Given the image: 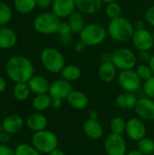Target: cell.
Instances as JSON below:
<instances>
[{"instance_id": "47", "label": "cell", "mask_w": 154, "mask_h": 155, "mask_svg": "<svg viewBox=\"0 0 154 155\" xmlns=\"http://www.w3.org/2000/svg\"><path fill=\"white\" fill-rule=\"evenodd\" d=\"M98 118H99V114L96 110H91L89 112V119L98 120Z\"/></svg>"}, {"instance_id": "46", "label": "cell", "mask_w": 154, "mask_h": 155, "mask_svg": "<svg viewBox=\"0 0 154 155\" xmlns=\"http://www.w3.org/2000/svg\"><path fill=\"white\" fill-rule=\"evenodd\" d=\"M101 61H102V63L112 62V54H110V53H103L101 55Z\"/></svg>"}, {"instance_id": "34", "label": "cell", "mask_w": 154, "mask_h": 155, "mask_svg": "<svg viewBox=\"0 0 154 155\" xmlns=\"http://www.w3.org/2000/svg\"><path fill=\"white\" fill-rule=\"evenodd\" d=\"M12 17V11L10 7L4 2H0V25L7 24Z\"/></svg>"}, {"instance_id": "11", "label": "cell", "mask_w": 154, "mask_h": 155, "mask_svg": "<svg viewBox=\"0 0 154 155\" xmlns=\"http://www.w3.org/2000/svg\"><path fill=\"white\" fill-rule=\"evenodd\" d=\"M125 133L131 140L138 142L145 137L147 129L145 124L141 118L132 117L127 121Z\"/></svg>"}, {"instance_id": "25", "label": "cell", "mask_w": 154, "mask_h": 155, "mask_svg": "<svg viewBox=\"0 0 154 155\" xmlns=\"http://www.w3.org/2000/svg\"><path fill=\"white\" fill-rule=\"evenodd\" d=\"M61 77L70 83L77 81L82 75V70L75 64L65 65L60 73Z\"/></svg>"}, {"instance_id": "9", "label": "cell", "mask_w": 154, "mask_h": 155, "mask_svg": "<svg viewBox=\"0 0 154 155\" xmlns=\"http://www.w3.org/2000/svg\"><path fill=\"white\" fill-rule=\"evenodd\" d=\"M105 153L108 155H125L127 153V144L125 139L121 134L111 133L103 142Z\"/></svg>"}, {"instance_id": "48", "label": "cell", "mask_w": 154, "mask_h": 155, "mask_svg": "<svg viewBox=\"0 0 154 155\" xmlns=\"http://www.w3.org/2000/svg\"><path fill=\"white\" fill-rule=\"evenodd\" d=\"M6 88V83L4 80V78H2L0 76V93H3Z\"/></svg>"}, {"instance_id": "15", "label": "cell", "mask_w": 154, "mask_h": 155, "mask_svg": "<svg viewBox=\"0 0 154 155\" xmlns=\"http://www.w3.org/2000/svg\"><path fill=\"white\" fill-rule=\"evenodd\" d=\"M2 129L10 134H15L19 133L25 124L24 119L18 114H9L2 121Z\"/></svg>"}, {"instance_id": "3", "label": "cell", "mask_w": 154, "mask_h": 155, "mask_svg": "<svg viewBox=\"0 0 154 155\" xmlns=\"http://www.w3.org/2000/svg\"><path fill=\"white\" fill-rule=\"evenodd\" d=\"M32 145L41 153L49 154L58 148L59 140L57 135L49 130L36 132L32 136Z\"/></svg>"}, {"instance_id": "40", "label": "cell", "mask_w": 154, "mask_h": 155, "mask_svg": "<svg viewBox=\"0 0 154 155\" xmlns=\"http://www.w3.org/2000/svg\"><path fill=\"white\" fill-rule=\"evenodd\" d=\"M11 140V134L2 131V133L0 134V143L1 144H7L9 143Z\"/></svg>"}, {"instance_id": "23", "label": "cell", "mask_w": 154, "mask_h": 155, "mask_svg": "<svg viewBox=\"0 0 154 155\" xmlns=\"http://www.w3.org/2000/svg\"><path fill=\"white\" fill-rule=\"evenodd\" d=\"M16 34L8 27H0V48L7 49L15 45Z\"/></svg>"}, {"instance_id": "13", "label": "cell", "mask_w": 154, "mask_h": 155, "mask_svg": "<svg viewBox=\"0 0 154 155\" xmlns=\"http://www.w3.org/2000/svg\"><path fill=\"white\" fill-rule=\"evenodd\" d=\"M72 83L64 80V79H58L54 81L50 84V88L48 94L52 98H58L61 100H64L67 98L68 94L73 91Z\"/></svg>"}, {"instance_id": "1", "label": "cell", "mask_w": 154, "mask_h": 155, "mask_svg": "<svg viewBox=\"0 0 154 155\" xmlns=\"http://www.w3.org/2000/svg\"><path fill=\"white\" fill-rule=\"evenodd\" d=\"M7 76L16 83H27L34 76V66L31 61L22 55L13 56L6 64Z\"/></svg>"}, {"instance_id": "28", "label": "cell", "mask_w": 154, "mask_h": 155, "mask_svg": "<svg viewBox=\"0 0 154 155\" xmlns=\"http://www.w3.org/2000/svg\"><path fill=\"white\" fill-rule=\"evenodd\" d=\"M15 9L21 14H28L32 12L37 5L36 0H15Z\"/></svg>"}, {"instance_id": "20", "label": "cell", "mask_w": 154, "mask_h": 155, "mask_svg": "<svg viewBox=\"0 0 154 155\" xmlns=\"http://www.w3.org/2000/svg\"><path fill=\"white\" fill-rule=\"evenodd\" d=\"M103 0H75L76 9L84 15H93L103 6Z\"/></svg>"}, {"instance_id": "8", "label": "cell", "mask_w": 154, "mask_h": 155, "mask_svg": "<svg viewBox=\"0 0 154 155\" xmlns=\"http://www.w3.org/2000/svg\"><path fill=\"white\" fill-rule=\"evenodd\" d=\"M117 79L120 86L125 92L135 93L139 91L142 86V80L133 69L121 71Z\"/></svg>"}, {"instance_id": "7", "label": "cell", "mask_w": 154, "mask_h": 155, "mask_svg": "<svg viewBox=\"0 0 154 155\" xmlns=\"http://www.w3.org/2000/svg\"><path fill=\"white\" fill-rule=\"evenodd\" d=\"M61 20L53 12H44L38 15L34 21V29L43 35H52L57 33Z\"/></svg>"}, {"instance_id": "24", "label": "cell", "mask_w": 154, "mask_h": 155, "mask_svg": "<svg viewBox=\"0 0 154 155\" xmlns=\"http://www.w3.org/2000/svg\"><path fill=\"white\" fill-rule=\"evenodd\" d=\"M68 18V23L70 25L72 33L74 34H80L86 25L84 14H82L79 11L73 13Z\"/></svg>"}, {"instance_id": "22", "label": "cell", "mask_w": 154, "mask_h": 155, "mask_svg": "<svg viewBox=\"0 0 154 155\" xmlns=\"http://www.w3.org/2000/svg\"><path fill=\"white\" fill-rule=\"evenodd\" d=\"M117 68L112 62L108 63H102L99 70L98 74L100 79L104 83H111L113 82L117 76Z\"/></svg>"}, {"instance_id": "2", "label": "cell", "mask_w": 154, "mask_h": 155, "mask_svg": "<svg viewBox=\"0 0 154 155\" xmlns=\"http://www.w3.org/2000/svg\"><path fill=\"white\" fill-rule=\"evenodd\" d=\"M135 28L133 24L129 19L123 16L112 19L107 27V32L110 37L120 43L131 40Z\"/></svg>"}, {"instance_id": "55", "label": "cell", "mask_w": 154, "mask_h": 155, "mask_svg": "<svg viewBox=\"0 0 154 155\" xmlns=\"http://www.w3.org/2000/svg\"><path fill=\"white\" fill-rule=\"evenodd\" d=\"M152 155H154V153H152Z\"/></svg>"}, {"instance_id": "29", "label": "cell", "mask_w": 154, "mask_h": 155, "mask_svg": "<svg viewBox=\"0 0 154 155\" xmlns=\"http://www.w3.org/2000/svg\"><path fill=\"white\" fill-rule=\"evenodd\" d=\"M126 124L127 121H125L123 117L117 116L113 118V120L110 123L111 133L123 135L126 131Z\"/></svg>"}, {"instance_id": "49", "label": "cell", "mask_w": 154, "mask_h": 155, "mask_svg": "<svg viewBox=\"0 0 154 155\" xmlns=\"http://www.w3.org/2000/svg\"><path fill=\"white\" fill-rule=\"evenodd\" d=\"M48 155H66L62 150H60V149H55V150H54L53 152H51Z\"/></svg>"}, {"instance_id": "41", "label": "cell", "mask_w": 154, "mask_h": 155, "mask_svg": "<svg viewBox=\"0 0 154 155\" xmlns=\"http://www.w3.org/2000/svg\"><path fill=\"white\" fill-rule=\"evenodd\" d=\"M86 47H87V45H86L85 43L83 42L81 39H80L79 41H77V42L75 43V45H74V49H75L76 53H83V52L85 50Z\"/></svg>"}, {"instance_id": "56", "label": "cell", "mask_w": 154, "mask_h": 155, "mask_svg": "<svg viewBox=\"0 0 154 155\" xmlns=\"http://www.w3.org/2000/svg\"><path fill=\"white\" fill-rule=\"evenodd\" d=\"M139 1H141V0H139Z\"/></svg>"}, {"instance_id": "5", "label": "cell", "mask_w": 154, "mask_h": 155, "mask_svg": "<svg viewBox=\"0 0 154 155\" xmlns=\"http://www.w3.org/2000/svg\"><path fill=\"white\" fill-rule=\"evenodd\" d=\"M41 62L44 67L50 73L59 74L65 64L64 54L54 47H47L41 53Z\"/></svg>"}, {"instance_id": "10", "label": "cell", "mask_w": 154, "mask_h": 155, "mask_svg": "<svg viewBox=\"0 0 154 155\" xmlns=\"http://www.w3.org/2000/svg\"><path fill=\"white\" fill-rule=\"evenodd\" d=\"M131 40L134 48L138 51H150L154 45L152 33L145 28L135 30Z\"/></svg>"}, {"instance_id": "26", "label": "cell", "mask_w": 154, "mask_h": 155, "mask_svg": "<svg viewBox=\"0 0 154 155\" xmlns=\"http://www.w3.org/2000/svg\"><path fill=\"white\" fill-rule=\"evenodd\" d=\"M51 104H52V97L48 93L35 95V97L33 99L32 102L34 109L37 112H44L47 110L48 108L51 107Z\"/></svg>"}, {"instance_id": "19", "label": "cell", "mask_w": 154, "mask_h": 155, "mask_svg": "<svg viewBox=\"0 0 154 155\" xmlns=\"http://www.w3.org/2000/svg\"><path fill=\"white\" fill-rule=\"evenodd\" d=\"M28 86L30 88L31 93L37 94H47L50 88V83L48 80L41 75H34L28 82Z\"/></svg>"}, {"instance_id": "50", "label": "cell", "mask_w": 154, "mask_h": 155, "mask_svg": "<svg viewBox=\"0 0 154 155\" xmlns=\"http://www.w3.org/2000/svg\"><path fill=\"white\" fill-rule=\"evenodd\" d=\"M148 64H149V66H150V68H151V70H152V74L154 75V54L152 55V58H151V60L149 61Z\"/></svg>"}, {"instance_id": "45", "label": "cell", "mask_w": 154, "mask_h": 155, "mask_svg": "<svg viewBox=\"0 0 154 155\" xmlns=\"http://www.w3.org/2000/svg\"><path fill=\"white\" fill-rule=\"evenodd\" d=\"M60 39H61V42H62L64 45H69V44H71V42H72V34H70V35H61Z\"/></svg>"}, {"instance_id": "53", "label": "cell", "mask_w": 154, "mask_h": 155, "mask_svg": "<svg viewBox=\"0 0 154 155\" xmlns=\"http://www.w3.org/2000/svg\"><path fill=\"white\" fill-rule=\"evenodd\" d=\"M2 131H3V129H2V124L0 123V134L2 133Z\"/></svg>"}, {"instance_id": "51", "label": "cell", "mask_w": 154, "mask_h": 155, "mask_svg": "<svg viewBox=\"0 0 154 155\" xmlns=\"http://www.w3.org/2000/svg\"><path fill=\"white\" fill-rule=\"evenodd\" d=\"M125 155H144L141 152H139L138 150H133V151H130V152H128Z\"/></svg>"}, {"instance_id": "4", "label": "cell", "mask_w": 154, "mask_h": 155, "mask_svg": "<svg viewBox=\"0 0 154 155\" xmlns=\"http://www.w3.org/2000/svg\"><path fill=\"white\" fill-rule=\"evenodd\" d=\"M107 35L108 32L104 26L97 23H91L84 26L79 36L87 46H97L104 42Z\"/></svg>"}, {"instance_id": "39", "label": "cell", "mask_w": 154, "mask_h": 155, "mask_svg": "<svg viewBox=\"0 0 154 155\" xmlns=\"http://www.w3.org/2000/svg\"><path fill=\"white\" fill-rule=\"evenodd\" d=\"M0 155H15V151L7 146V144L0 143Z\"/></svg>"}, {"instance_id": "31", "label": "cell", "mask_w": 154, "mask_h": 155, "mask_svg": "<svg viewBox=\"0 0 154 155\" xmlns=\"http://www.w3.org/2000/svg\"><path fill=\"white\" fill-rule=\"evenodd\" d=\"M105 15L111 20L122 16V6H121V5L118 4L117 2H113V3L106 4Z\"/></svg>"}, {"instance_id": "33", "label": "cell", "mask_w": 154, "mask_h": 155, "mask_svg": "<svg viewBox=\"0 0 154 155\" xmlns=\"http://www.w3.org/2000/svg\"><path fill=\"white\" fill-rule=\"evenodd\" d=\"M136 73L138 74V76L141 78L142 81H147L148 79H150L152 76H153L152 72L148 64H141L136 67Z\"/></svg>"}, {"instance_id": "27", "label": "cell", "mask_w": 154, "mask_h": 155, "mask_svg": "<svg viewBox=\"0 0 154 155\" xmlns=\"http://www.w3.org/2000/svg\"><path fill=\"white\" fill-rule=\"evenodd\" d=\"M30 88L28 86L27 83H16L14 90H13V94L14 97L17 101H25L30 95Z\"/></svg>"}, {"instance_id": "16", "label": "cell", "mask_w": 154, "mask_h": 155, "mask_svg": "<svg viewBox=\"0 0 154 155\" xmlns=\"http://www.w3.org/2000/svg\"><path fill=\"white\" fill-rule=\"evenodd\" d=\"M66 101L72 108L76 110H84L89 104V99L87 95L78 90H73L68 94Z\"/></svg>"}, {"instance_id": "44", "label": "cell", "mask_w": 154, "mask_h": 155, "mask_svg": "<svg viewBox=\"0 0 154 155\" xmlns=\"http://www.w3.org/2000/svg\"><path fill=\"white\" fill-rule=\"evenodd\" d=\"M135 30H140V29H144L145 28V22L142 19L140 20H136L135 23L133 24Z\"/></svg>"}, {"instance_id": "17", "label": "cell", "mask_w": 154, "mask_h": 155, "mask_svg": "<svg viewBox=\"0 0 154 155\" xmlns=\"http://www.w3.org/2000/svg\"><path fill=\"white\" fill-rule=\"evenodd\" d=\"M83 129L85 135L92 140H99L103 135V125L98 122V120L87 119L84 123Z\"/></svg>"}, {"instance_id": "52", "label": "cell", "mask_w": 154, "mask_h": 155, "mask_svg": "<svg viewBox=\"0 0 154 155\" xmlns=\"http://www.w3.org/2000/svg\"><path fill=\"white\" fill-rule=\"evenodd\" d=\"M103 2L109 4V3H113V2H117V0H103Z\"/></svg>"}, {"instance_id": "42", "label": "cell", "mask_w": 154, "mask_h": 155, "mask_svg": "<svg viewBox=\"0 0 154 155\" xmlns=\"http://www.w3.org/2000/svg\"><path fill=\"white\" fill-rule=\"evenodd\" d=\"M53 1L54 0H36V3L40 8H47L52 5Z\"/></svg>"}, {"instance_id": "36", "label": "cell", "mask_w": 154, "mask_h": 155, "mask_svg": "<svg viewBox=\"0 0 154 155\" xmlns=\"http://www.w3.org/2000/svg\"><path fill=\"white\" fill-rule=\"evenodd\" d=\"M57 33L60 34V35H70L72 34V30L70 27V25L68 22H60L57 29Z\"/></svg>"}, {"instance_id": "38", "label": "cell", "mask_w": 154, "mask_h": 155, "mask_svg": "<svg viewBox=\"0 0 154 155\" xmlns=\"http://www.w3.org/2000/svg\"><path fill=\"white\" fill-rule=\"evenodd\" d=\"M152 55L151 53L149 51H138V54H137V58L138 60H140L143 64H148L149 61L151 60L152 58Z\"/></svg>"}, {"instance_id": "12", "label": "cell", "mask_w": 154, "mask_h": 155, "mask_svg": "<svg viewBox=\"0 0 154 155\" xmlns=\"http://www.w3.org/2000/svg\"><path fill=\"white\" fill-rule=\"evenodd\" d=\"M139 118L146 121H154V100L147 96L138 99L134 108Z\"/></svg>"}, {"instance_id": "14", "label": "cell", "mask_w": 154, "mask_h": 155, "mask_svg": "<svg viewBox=\"0 0 154 155\" xmlns=\"http://www.w3.org/2000/svg\"><path fill=\"white\" fill-rule=\"evenodd\" d=\"M75 9V0H54L52 4V12L60 19L69 17Z\"/></svg>"}, {"instance_id": "6", "label": "cell", "mask_w": 154, "mask_h": 155, "mask_svg": "<svg viewBox=\"0 0 154 155\" xmlns=\"http://www.w3.org/2000/svg\"><path fill=\"white\" fill-rule=\"evenodd\" d=\"M137 61V54L127 47L117 48L112 53V63L120 71L133 69Z\"/></svg>"}, {"instance_id": "35", "label": "cell", "mask_w": 154, "mask_h": 155, "mask_svg": "<svg viewBox=\"0 0 154 155\" xmlns=\"http://www.w3.org/2000/svg\"><path fill=\"white\" fill-rule=\"evenodd\" d=\"M143 89L144 94L147 97L154 100V75L144 82Z\"/></svg>"}, {"instance_id": "30", "label": "cell", "mask_w": 154, "mask_h": 155, "mask_svg": "<svg viewBox=\"0 0 154 155\" xmlns=\"http://www.w3.org/2000/svg\"><path fill=\"white\" fill-rule=\"evenodd\" d=\"M137 150L144 155H152L154 153V141L144 137L137 142Z\"/></svg>"}, {"instance_id": "37", "label": "cell", "mask_w": 154, "mask_h": 155, "mask_svg": "<svg viewBox=\"0 0 154 155\" xmlns=\"http://www.w3.org/2000/svg\"><path fill=\"white\" fill-rule=\"evenodd\" d=\"M145 21L154 27V5H151L145 12Z\"/></svg>"}, {"instance_id": "18", "label": "cell", "mask_w": 154, "mask_h": 155, "mask_svg": "<svg viewBox=\"0 0 154 155\" xmlns=\"http://www.w3.org/2000/svg\"><path fill=\"white\" fill-rule=\"evenodd\" d=\"M48 124V120L46 116L43 114L39 113H34L30 114L26 119V126L29 130H31L34 133L43 131L46 129Z\"/></svg>"}, {"instance_id": "32", "label": "cell", "mask_w": 154, "mask_h": 155, "mask_svg": "<svg viewBox=\"0 0 154 155\" xmlns=\"http://www.w3.org/2000/svg\"><path fill=\"white\" fill-rule=\"evenodd\" d=\"M15 155H41L32 144L20 143L15 149Z\"/></svg>"}, {"instance_id": "54", "label": "cell", "mask_w": 154, "mask_h": 155, "mask_svg": "<svg viewBox=\"0 0 154 155\" xmlns=\"http://www.w3.org/2000/svg\"><path fill=\"white\" fill-rule=\"evenodd\" d=\"M152 37H153V40H154V31L152 32Z\"/></svg>"}, {"instance_id": "21", "label": "cell", "mask_w": 154, "mask_h": 155, "mask_svg": "<svg viewBox=\"0 0 154 155\" xmlns=\"http://www.w3.org/2000/svg\"><path fill=\"white\" fill-rule=\"evenodd\" d=\"M137 97L134 94V93L130 92H123L117 95L115 102L119 108L123 110H132L135 108V105L137 104Z\"/></svg>"}, {"instance_id": "43", "label": "cell", "mask_w": 154, "mask_h": 155, "mask_svg": "<svg viewBox=\"0 0 154 155\" xmlns=\"http://www.w3.org/2000/svg\"><path fill=\"white\" fill-rule=\"evenodd\" d=\"M62 104H63V100L58 99V98H52L51 107L53 109H59V108H61Z\"/></svg>"}]
</instances>
